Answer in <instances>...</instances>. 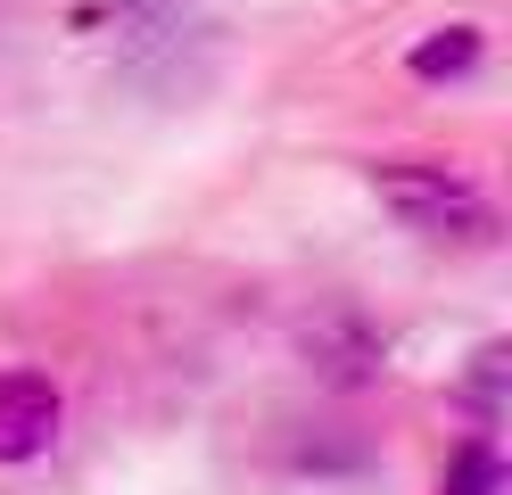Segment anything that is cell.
I'll return each instance as SVG.
<instances>
[{
	"instance_id": "2",
	"label": "cell",
	"mask_w": 512,
	"mask_h": 495,
	"mask_svg": "<svg viewBox=\"0 0 512 495\" xmlns=\"http://www.w3.org/2000/svg\"><path fill=\"white\" fill-rule=\"evenodd\" d=\"M58 429H67V396H58L50 372H0V462H34L58 446Z\"/></svg>"
},
{
	"instance_id": "3",
	"label": "cell",
	"mask_w": 512,
	"mask_h": 495,
	"mask_svg": "<svg viewBox=\"0 0 512 495\" xmlns=\"http://www.w3.org/2000/svg\"><path fill=\"white\" fill-rule=\"evenodd\" d=\"M479 25H438V33H422V42L405 50V75L413 83H463L471 66H479Z\"/></svg>"
},
{
	"instance_id": "4",
	"label": "cell",
	"mask_w": 512,
	"mask_h": 495,
	"mask_svg": "<svg viewBox=\"0 0 512 495\" xmlns=\"http://www.w3.org/2000/svg\"><path fill=\"white\" fill-rule=\"evenodd\" d=\"M438 495H504V454H496V438H463L455 462L438 471Z\"/></svg>"
},
{
	"instance_id": "1",
	"label": "cell",
	"mask_w": 512,
	"mask_h": 495,
	"mask_svg": "<svg viewBox=\"0 0 512 495\" xmlns=\"http://www.w3.org/2000/svg\"><path fill=\"white\" fill-rule=\"evenodd\" d=\"M372 190L380 207H389L405 231H422V240H455V248H488L496 240V207L488 190L455 165H430V157H380L372 165Z\"/></svg>"
}]
</instances>
